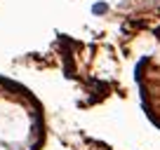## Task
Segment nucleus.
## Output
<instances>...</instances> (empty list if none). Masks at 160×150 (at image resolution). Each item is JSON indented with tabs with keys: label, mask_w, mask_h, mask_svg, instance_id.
Wrapping results in <instances>:
<instances>
[{
	"label": "nucleus",
	"mask_w": 160,
	"mask_h": 150,
	"mask_svg": "<svg viewBox=\"0 0 160 150\" xmlns=\"http://www.w3.org/2000/svg\"><path fill=\"white\" fill-rule=\"evenodd\" d=\"M108 12V5L106 2H94L92 5V14H106Z\"/></svg>",
	"instance_id": "obj_1"
}]
</instances>
